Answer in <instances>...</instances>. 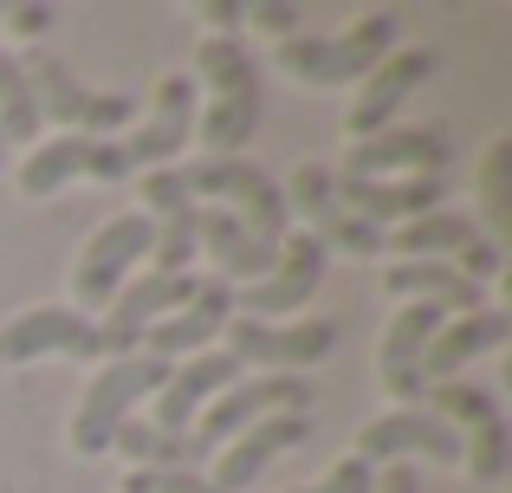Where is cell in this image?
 Instances as JSON below:
<instances>
[{"mask_svg": "<svg viewBox=\"0 0 512 493\" xmlns=\"http://www.w3.org/2000/svg\"><path fill=\"white\" fill-rule=\"evenodd\" d=\"M201 85H208V111H201V156L227 163L253 143L260 130V65H253L247 39H201L195 46Z\"/></svg>", "mask_w": 512, "mask_h": 493, "instance_id": "1", "label": "cell"}, {"mask_svg": "<svg viewBox=\"0 0 512 493\" xmlns=\"http://www.w3.org/2000/svg\"><path fill=\"white\" fill-rule=\"evenodd\" d=\"M396 39H402L396 13H363L344 33H292V39H279V72L299 78V85H318V91L357 85L363 72H376L396 52Z\"/></svg>", "mask_w": 512, "mask_h": 493, "instance_id": "2", "label": "cell"}, {"mask_svg": "<svg viewBox=\"0 0 512 493\" xmlns=\"http://www.w3.org/2000/svg\"><path fill=\"white\" fill-rule=\"evenodd\" d=\"M169 370H175L169 357H150V351L111 357V364L91 377V390L78 396V409H72V448H78V455H111V435L137 416L143 396L163 390Z\"/></svg>", "mask_w": 512, "mask_h": 493, "instance_id": "3", "label": "cell"}, {"mask_svg": "<svg viewBox=\"0 0 512 493\" xmlns=\"http://www.w3.org/2000/svg\"><path fill=\"white\" fill-rule=\"evenodd\" d=\"M182 189L195 195V208L201 202H221L227 215L240 221V228L253 234L260 247H273L279 253V241L292 234V215H286V195H279V182L266 176V169H253L247 156H227V163H188L182 169Z\"/></svg>", "mask_w": 512, "mask_h": 493, "instance_id": "4", "label": "cell"}, {"mask_svg": "<svg viewBox=\"0 0 512 493\" xmlns=\"http://www.w3.org/2000/svg\"><path fill=\"white\" fill-rule=\"evenodd\" d=\"M422 409L441 416L467 448V481L474 487H500L506 468H512V448H506V416H500V396L493 390H474V383L448 377L435 390H422Z\"/></svg>", "mask_w": 512, "mask_h": 493, "instance_id": "5", "label": "cell"}, {"mask_svg": "<svg viewBox=\"0 0 512 493\" xmlns=\"http://www.w3.org/2000/svg\"><path fill=\"white\" fill-rule=\"evenodd\" d=\"M383 253H396V260H441V266H454V273H467L474 286L500 279V266H506V247L487 241L480 221L474 215H454V208H435V215H422V221L389 228L383 234Z\"/></svg>", "mask_w": 512, "mask_h": 493, "instance_id": "6", "label": "cell"}, {"mask_svg": "<svg viewBox=\"0 0 512 493\" xmlns=\"http://www.w3.org/2000/svg\"><path fill=\"white\" fill-rule=\"evenodd\" d=\"M20 72H26V85H33V111H39V124H59V130H72V137H111V130H124L130 117H137V98L130 91H91V85H78L72 72H65L59 59H20Z\"/></svg>", "mask_w": 512, "mask_h": 493, "instance_id": "7", "label": "cell"}, {"mask_svg": "<svg viewBox=\"0 0 512 493\" xmlns=\"http://www.w3.org/2000/svg\"><path fill=\"white\" fill-rule=\"evenodd\" d=\"M130 182L137 176V156H130L124 137H72V130H59V137L33 143L20 163V189L26 195H59L65 182Z\"/></svg>", "mask_w": 512, "mask_h": 493, "instance_id": "8", "label": "cell"}, {"mask_svg": "<svg viewBox=\"0 0 512 493\" xmlns=\"http://www.w3.org/2000/svg\"><path fill=\"white\" fill-rule=\"evenodd\" d=\"M266 416H312V390H305V377H240L234 390H221L208 403V416H201V429L188 435L195 442V455H221L234 435H247L253 422Z\"/></svg>", "mask_w": 512, "mask_h": 493, "instance_id": "9", "label": "cell"}, {"mask_svg": "<svg viewBox=\"0 0 512 493\" xmlns=\"http://www.w3.org/2000/svg\"><path fill=\"white\" fill-rule=\"evenodd\" d=\"M39 357H78V364H111V344H104L98 318L72 312V305H33V312H13L0 325V364H39Z\"/></svg>", "mask_w": 512, "mask_h": 493, "instance_id": "10", "label": "cell"}, {"mask_svg": "<svg viewBox=\"0 0 512 493\" xmlns=\"http://www.w3.org/2000/svg\"><path fill=\"white\" fill-rule=\"evenodd\" d=\"M227 357L240 370H266V377H292V370H312L338 351V325L331 318H299V325H253V318H227L221 325Z\"/></svg>", "mask_w": 512, "mask_h": 493, "instance_id": "11", "label": "cell"}, {"mask_svg": "<svg viewBox=\"0 0 512 493\" xmlns=\"http://www.w3.org/2000/svg\"><path fill=\"white\" fill-rule=\"evenodd\" d=\"M279 195H286V215L305 221V234H312L318 247H344L357 253V260H370V253H383V228H370V221H357L350 208L338 202V176H331L325 163H299L286 182H279Z\"/></svg>", "mask_w": 512, "mask_h": 493, "instance_id": "12", "label": "cell"}, {"mask_svg": "<svg viewBox=\"0 0 512 493\" xmlns=\"http://www.w3.org/2000/svg\"><path fill=\"white\" fill-rule=\"evenodd\" d=\"M150 247H156L150 215H117V221H104V228L85 241V253H78V266H72L78 305H111L117 292L130 286L137 260H150ZM78 305H72V312H78Z\"/></svg>", "mask_w": 512, "mask_h": 493, "instance_id": "13", "label": "cell"}, {"mask_svg": "<svg viewBox=\"0 0 512 493\" xmlns=\"http://www.w3.org/2000/svg\"><path fill=\"white\" fill-rule=\"evenodd\" d=\"M357 461H370V468H389V461H435V468H461L467 448L461 435L448 429L441 416H428V409H389V416L363 422L357 429V448H350Z\"/></svg>", "mask_w": 512, "mask_h": 493, "instance_id": "14", "label": "cell"}, {"mask_svg": "<svg viewBox=\"0 0 512 493\" xmlns=\"http://www.w3.org/2000/svg\"><path fill=\"white\" fill-rule=\"evenodd\" d=\"M454 137L448 130H376L350 143L338 182H402V176H448Z\"/></svg>", "mask_w": 512, "mask_h": 493, "instance_id": "15", "label": "cell"}, {"mask_svg": "<svg viewBox=\"0 0 512 493\" xmlns=\"http://www.w3.org/2000/svg\"><path fill=\"white\" fill-rule=\"evenodd\" d=\"M428 78H435V52L428 46H396L376 72L357 78V98H350V111H344V130L357 143L376 137V130H396V111L428 85Z\"/></svg>", "mask_w": 512, "mask_h": 493, "instance_id": "16", "label": "cell"}, {"mask_svg": "<svg viewBox=\"0 0 512 493\" xmlns=\"http://www.w3.org/2000/svg\"><path fill=\"white\" fill-rule=\"evenodd\" d=\"M318 279H325V247L299 228V234H286V241H279V260H273V273H266L260 286H253V292H234V318L279 325V318L305 312V299L318 292Z\"/></svg>", "mask_w": 512, "mask_h": 493, "instance_id": "17", "label": "cell"}, {"mask_svg": "<svg viewBox=\"0 0 512 493\" xmlns=\"http://www.w3.org/2000/svg\"><path fill=\"white\" fill-rule=\"evenodd\" d=\"M143 215H150V228H156V247H150V273L156 279H182L188 266H195V221H201V208H195V195L182 189V169H150L143 176Z\"/></svg>", "mask_w": 512, "mask_h": 493, "instance_id": "18", "label": "cell"}, {"mask_svg": "<svg viewBox=\"0 0 512 493\" xmlns=\"http://www.w3.org/2000/svg\"><path fill=\"white\" fill-rule=\"evenodd\" d=\"M195 292H201L195 273H182V279H156V273L130 279V286L117 292L111 305H104V318H98V331H104V344H111V357H137V351H143V331L163 325L169 312H182Z\"/></svg>", "mask_w": 512, "mask_h": 493, "instance_id": "19", "label": "cell"}, {"mask_svg": "<svg viewBox=\"0 0 512 493\" xmlns=\"http://www.w3.org/2000/svg\"><path fill=\"white\" fill-rule=\"evenodd\" d=\"M448 318L454 312H441V305H402V312L389 318L376 370H383V390L402 396V409H422V390H428L422 383V351H428V338H435Z\"/></svg>", "mask_w": 512, "mask_h": 493, "instance_id": "20", "label": "cell"}, {"mask_svg": "<svg viewBox=\"0 0 512 493\" xmlns=\"http://www.w3.org/2000/svg\"><path fill=\"white\" fill-rule=\"evenodd\" d=\"M240 377H247V370H240L227 351H195L188 364H175V370H169V383L156 390V422H150V429H163V435H188V422L201 416V403H214L221 390H234Z\"/></svg>", "mask_w": 512, "mask_h": 493, "instance_id": "21", "label": "cell"}, {"mask_svg": "<svg viewBox=\"0 0 512 493\" xmlns=\"http://www.w3.org/2000/svg\"><path fill=\"white\" fill-rule=\"evenodd\" d=\"M305 435H312V416H266V422H253L247 435H234V442L214 455V481L208 487L214 493H247L286 448H299Z\"/></svg>", "mask_w": 512, "mask_h": 493, "instance_id": "22", "label": "cell"}, {"mask_svg": "<svg viewBox=\"0 0 512 493\" xmlns=\"http://www.w3.org/2000/svg\"><path fill=\"white\" fill-rule=\"evenodd\" d=\"M338 202L370 228H402V221H422L435 208H448V182L441 176H402V182H338Z\"/></svg>", "mask_w": 512, "mask_h": 493, "instance_id": "23", "label": "cell"}, {"mask_svg": "<svg viewBox=\"0 0 512 493\" xmlns=\"http://www.w3.org/2000/svg\"><path fill=\"white\" fill-rule=\"evenodd\" d=\"M188 137H195V78H188V72H169L163 85H156L150 124H143L137 137H124L130 156H137V176H150V169L169 163V156H182Z\"/></svg>", "mask_w": 512, "mask_h": 493, "instance_id": "24", "label": "cell"}, {"mask_svg": "<svg viewBox=\"0 0 512 493\" xmlns=\"http://www.w3.org/2000/svg\"><path fill=\"white\" fill-rule=\"evenodd\" d=\"M227 318H234V286H227V279H201V292L182 305V312H169L163 325L143 331V351L175 364V357H188L195 344H214V338H221Z\"/></svg>", "mask_w": 512, "mask_h": 493, "instance_id": "25", "label": "cell"}, {"mask_svg": "<svg viewBox=\"0 0 512 493\" xmlns=\"http://www.w3.org/2000/svg\"><path fill=\"white\" fill-rule=\"evenodd\" d=\"M512 338V318L500 312V305H480V312H461V318H448V325L428 338V351H422V377H435V383H448L461 364H474V357H487L493 344H506Z\"/></svg>", "mask_w": 512, "mask_h": 493, "instance_id": "26", "label": "cell"}, {"mask_svg": "<svg viewBox=\"0 0 512 493\" xmlns=\"http://www.w3.org/2000/svg\"><path fill=\"white\" fill-rule=\"evenodd\" d=\"M383 292H396L402 305H441V312L461 318V312H480V292L487 286H474L467 273H454L441 260H389Z\"/></svg>", "mask_w": 512, "mask_h": 493, "instance_id": "27", "label": "cell"}, {"mask_svg": "<svg viewBox=\"0 0 512 493\" xmlns=\"http://www.w3.org/2000/svg\"><path fill=\"white\" fill-rule=\"evenodd\" d=\"M111 448H124L137 468H175V474H201V455H195V442L188 435H163V429H150L143 416H130L124 429L111 435Z\"/></svg>", "mask_w": 512, "mask_h": 493, "instance_id": "28", "label": "cell"}, {"mask_svg": "<svg viewBox=\"0 0 512 493\" xmlns=\"http://www.w3.org/2000/svg\"><path fill=\"white\" fill-rule=\"evenodd\" d=\"M39 137V111H33V85H26L20 59L0 52V143H33Z\"/></svg>", "mask_w": 512, "mask_h": 493, "instance_id": "29", "label": "cell"}, {"mask_svg": "<svg viewBox=\"0 0 512 493\" xmlns=\"http://www.w3.org/2000/svg\"><path fill=\"white\" fill-rule=\"evenodd\" d=\"M506 169H512V143L500 137L487 150V163H480V208H487V241H500V234L512 228V195H506Z\"/></svg>", "mask_w": 512, "mask_h": 493, "instance_id": "30", "label": "cell"}, {"mask_svg": "<svg viewBox=\"0 0 512 493\" xmlns=\"http://www.w3.org/2000/svg\"><path fill=\"white\" fill-rule=\"evenodd\" d=\"M124 493H214L201 474H175V468H130Z\"/></svg>", "mask_w": 512, "mask_h": 493, "instance_id": "31", "label": "cell"}, {"mask_svg": "<svg viewBox=\"0 0 512 493\" xmlns=\"http://www.w3.org/2000/svg\"><path fill=\"white\" fill-rule=\"evenodd\" d=\"M52 20H59V7H52V0H20V7H0V26H7L13 39L52 33Z\"/></svg>", "mask_w": 512, "mask_h": 493, "instance_id": "32", "label": "cell"}, {"mask_svg": "<svg viewBox=\"0 0 512 493\" xmlns=\"http://www.w3.org/2000/svg\"><path fill=\"white\" fill-rule=\"evenodd\" d=\"M240 26H260V33H273V39H292V33H305L299 7H286V0H260V7H247V20H240Z\"/></svg>", "mask_w": 512, "mask_h": 493, "instance_id": "33", "label": "cell"}, {"mask_svg": "<svg viewBox=\"0 0 512 493\" xmlns=\"http://www.w3.org/2000/svg\"><path fill=\"white\" fill-rule=\"evenodd\" d=\"M370 487H376V468H370V461H357V455H344L325 481L305 487V493H370Z\"/></svg>", "mask_w": 512, "mask_h": 493, "instance_id": "34", "label": "cell"}, {"mask_svg": "<svg viewBox=\"0 0 512 493\" xmlns=\"http://www.w3.org/2000/svg\"><path fill=\"white\" fill-rule=\"evenodd\" d=\"M370 493H422V487H415V468H409V461H389V468H376V487Z\"/></svg>", "mask_w": 512, "mask_h": 493, "instance_id": "35", "label": "cell"}, {"mask_svg": "<svg viewBox=\"0 0 512 493\" xmlns=\"http://www.w3.org/2000/svg\"><path fill=\"white\" fill-rule=\"evenodd\" d=\"M208 20L221 26V33H214V39H234V26L247 20V7H240V0H214V7H208Z\"/></svg>", "mask_w": 512, "mask_h": 493, "instance_id": "36", "label": "cell"}]
</instances>
